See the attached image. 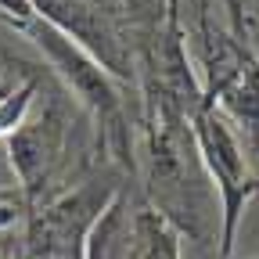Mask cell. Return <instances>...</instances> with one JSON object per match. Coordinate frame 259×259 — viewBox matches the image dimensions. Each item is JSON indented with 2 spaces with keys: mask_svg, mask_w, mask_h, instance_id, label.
<instances>
[{
  "mask_svg": "<svg viewBox=\"0 0 259 259\" xmlns=\"http://www.w3.org/2000/svg\"><path fill=\"white\" fill-rule=\"evenodd\" d=\"M32 15H36V11H32L29 0H0V18H8L15 29H22Z\"/></svg>",
  "mask_w": 259,
  "mask_h": 259,
  "instance_id": "obj_3",
  "label": "cell"
},
{
  "mask_svg": "<svg viewBox=\"0 0 259 259\" xmlns=\"http://www.w3.org/2000/svg\"><path fill=\"white\" fill-rule=\"evenodd\" d=\"M231 4V15H234V25L238 29H245V18H241V0H227Z\"/></svg>",
  "mask_w": 259,
  "mask_h": 259,
  "instance_id": "obj_4",
  "label": "cell"
},
{
  "mask_svg": "<svg viewBox=\"0 0 259 259\" xmlns=\"http://www.w3.org/2000/svg\"><path fill=\"white\" fill-rule=\"evenodd\" d=\"M69 115L61 108V97H51V101L32 115L22 119V126L11 134V166L25 187L29 198L51 184L54 169L61 166L65 158V144H69Z\"/></svg>",
  "mask_w": 259,
  "mask_h": 259,
  "instance_id": "obj_1",
  "label": "cell"
},
{
  "mask_svg": "<svg viewBox=\"0 0 259 259\" xmlns=\"http://www.w3.org/2000/svg\"><path fill=\"white\" fill-rule=\"evenodd\" d=\"M36 87H40V79L29 76L18 90L0 97V134H15V130L22 126L25 112L32 108V101H36Z\"/></svg>",
  "mask_w": 259,
  "mask_h": 259,
  "instance_id": "obj_2",
  "label": "cell"
}]
</instances>
